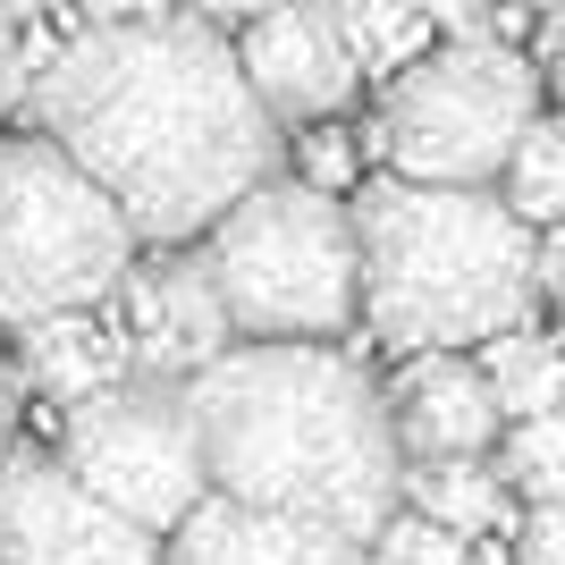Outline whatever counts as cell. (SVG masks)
Here are the masks:
<instances>
[{
	"label": "cell",
	"instance_id": "1",
	"mask_svg": "<svg viewBox=\"0 0 565 565\" xmlns=\"http://www.w3.org/2000/svg\"><path fill=\"white\" fill-rule=\"evenodd\" d=\"M25 118L127 212L152 254L203 245L245 194L279 178V118L254 102L236 43L186 9L85 25L25 85Z\"/></svg>",
	"mask_w": 565,
	"mask_h": 565
},
{
	"label": "cell",
	"instance_id": "2",
	"mask_svg": "<svg viewBox=\"0 0 565 565\" xmlns=\"http://www.w3.org/2000/svg\"><path fill=\"white\" fill-rule=\"evenodd\" d=\"M212 490L270 515H312L372 548L405 507V456L380 388L347 347H228L186 380Z\"/></svg>",
	"mask_w": 565,
	"mask_h": 565
},
{
	"label": "cell",
	"instance_id": "3",
	"mask_svg": "<svg viewBox=\"0 0 565 565\" xmlns=\"http://www.w3.org/2000/svg\"><path fill=\"white\" fill-rule=\"evenodd\" d=\"M363 321L388 354H465L523 330L541 305V236L490 186H354Z\"/></svg>",
	"mask_w": 565,
	"mask_h": 565
},
{
	"label": "cell",
	"instance_id": "4",
	"mask_svg": "<svg viewBox=\"0 0 565 565\" xmlns=\"http://www.w3.org/2000/svg\"><path fill=\"white\" fill-rule=\"evenodd\" d=\"M236 347H338L363 321V262L354 212L305 178H270L220 220L203 245Z\"/></svg>",
	"mask_w": 565,
	"mask_h": 565
},
{
	"label": "cell",
	"instance_id": "5",
	"mask_svg": "<svg viewBox=\"0 0 565 565\" xmlns=\"http://www.w3.org/2000/svg\"><path fill=\"white\" fill-rule=\"evenodd\" d=\"M136 228L51 136H0V321L102 312L136 270Z\"/></svg>",
	"mask_w": 565,
	"mask_h": 565
},
{
	"label": "cell",
	"instance_id": "6",
	"mask_svg": "<svg viewBox=\"0 0 565 565\" xmlns=\"http://www.w3.org/2000/svg\"><path fill=\"white\" fill-rule=\"evenodd\" d=\"M532 118H541V68L498 34H456V43H430L414 68L388 76L372 143L388 178L490 186V178H507Z\"/></svg>",
	"mask_w": 565,
	"mask_h": 565
},
{
	"label": "cell",
	"instance_id": "7",
	"mask_svg": "<svg viewBox=\"0 0 565 565\" xmlns=\"http://www.w3.org/2000/svg\"><path fill=\"white\" fill-rule=\"evenodd\" d=\"M60 465L110 507V515L143 523L152 541H169L178 523L212 498V465H203V430L178 380H118L94 405H76L60 423Z\"/></svg>",
	"mask_w": 565,
	"mask_h": 565
},
{
	"label": "cell",
	"instance_id": "8",
	"mask_svg": "<svg viewBox=\"0 0 565 565\" xmlns=\"http://www.w3.org/2000/svg\"><path fill=\"white\" fill-rule=\"evenodd\" d=\"M0 565H161V541L110 515L60 456L18 448L0 465Z\"/></svg>",
	"mask_w": 565,
	"mask_h": 565
},
{
	"label": "cell",
	"instance_id": "9",
	"mask_svg": "<svg viewBox=\"0 0 565 565\" xmlns=\"http://www.w3.org/2000/svg\"><path fill=\"white\" fill-rule=\"evenodd\" d=\"M110 321L118 338H127V363H136V380H203L220 363V354L236 347L228 330V305H220L212 270H203V254H152L136 262L127 279H118L110 296Z\"/></svg>",
	"mask_w": 565,
	"mask_h": 565
},
{
	"label": "cell",
	"instance_id": "10",
	"mask_svg": "<svg viewBox=\"0 0 565 565\" xmlns=\"http://www.w3.org/2000/svg\"><path fill=\"white\" fill-rule=\"evenodd\" d=\"M236 68L279 127H330L363 85L347 34H338V0H279L270 18L236 34Z\"/></svg>",
	"mask_w": 565,
	"mask_h": 565
},
{
	"label": "cell",
	"instance_id": "11",
	"mask_svg": "<svg viewBox=\"0 0 565 565\" xmlns=\"http://www.w3.org/2000/svg\"><path fill=\"white\" fill-rule=\"evenodd\" d=\"M405 465H490L507 439V414L490 397V372L472 354H414L388 388Z\"/></svg>",
	"mask_w": 565,
	"mask_h": 565
},
{
	"label": "cell",
	"instance_id": "12",
	"mask_svg": "<svg viewBox=\"0 0 565 565\" xmlns=\"http://www.w3.org/2000/svg\"><path fill=\"white\" fill-rule=\"evenodd\" d=\"M161 565H372V557H363V541L312 515H270V507H236L212 490L161 541Z\"/></svg>",
	"mask_w": 565,
	"mask_h": 565
},
{
	"label": "cell",
	"instance_id": "13",
	"mask_svg": "<svg viewBox=\"0 0 565 565\" xmlns=\"http://www.w3.org/2000/svg\"><path fill=\"white\" fill-rule=\"evenodd\" d=\"M18 380L34 397L76 414V405H94L102 388L136 380V363H127V338H118L110 312H60V321L18 330Z\"/></svg>",
	"mask_w": 565,
	"mask_h": 565
},
{
	"label": "cell",
	"instance_id": "14",
	"mask_svg": "<svg viewBox=\"0 0 565 565\" xmlns=\"http://www.w3.org/2000/svg\"><path fill=\"white\" fill-rule=\"evenodd\" d=\"M507 481H498V465H405V507L423 523H439V532H456V541H481V532H498L507 523Z\"/></svg>",
	"mask_w": 565,
	"mask_h": 565
},
{
	"label": "cell",
	"instance_id": "15",
	"mask_svg": "<svg viewBox=\"0 0 565 565\" xmlns=\"http://www.w3.org/2000/svg\"><path fill=\"white\" fill-rule=\"evenodd\" d=\"M481 372H490V397L507 423H541V414H565V354L557 338L507 330L481 347Z\"/></svg>",
	"mask_w": 565,
	"mask_h": 565
},
{
	"label": "cell",
	"instance_id": "16",
	"mask_svg": "<svg viewBox=\"0 0 565 565\" xmlns=\"http://www.w3.org/2000/svg\"><path fill=\"white\" fill-rule=\"evenodd\" d=\"M498 203L523 228H557L565 220V118H532V136L515 143V161L498 178Z\"/></svg>",
	"mask_w": 565,
	"mask_h": 565
},
{
	"label": "cell",
	"instance_id": "17",
	"mask_svg": "<svg viewBox=\"0 0 565 565\" xmlns=\"http://www.w3.org/2000/svg\"><path fill=\"white\" fill-rule=\"evenodd\" d=\"M338 34H347L363 76H397L430 51L423 9H405V0H338Z\"/></svg>",
	"mask_w": 565,
	"mask_h": 565
},
{
	"label": "cell",
	"instance_id": "18",
	"mask_svg": "<svg viewBox=\"0 0 565 565\" xmlns=\"http://www.w3.org/2000/svg\"><path fill=\"white\" fill-rule=\"evenodd\" d=\"M498 481L532 507H565V414H541V423H507L498 439Z\"/></svg>",
	"mask_w": 565,
	"mask_h": 565
},
{
	"label": "cell",
	"instance_id": "19",
	"mask_svg": "<svg viewBox=\"0 0 565 565\" xmlns=\"http://www.w3.org/2000/svg\"><path fill=\"white\" fill-rule=\"evenodd\" d=\"M363 557H372V565H481V548L456 541V532H439V523H423L414 507H397V515L372 532Z\"/></svg>",
	"mask_w": 565,
	"mask_h": 565
},
{
	"label": "cell",
	"instance_id": "20",
	"mask_svg": "<svg viewBox=\"0 0 565 565\" xmlns=\"http://www.w3.org/2000/svg\"><path fill=\"white\" fill-rule=\"evenodd\" d=\"M296 178L321 186V194H338L354 178V143L338 136V127H305V143H296Z\"/></svg>",
	"mask_w": 565,
	"mask_h": 565
},
{
	"label": "cell",
	"instance_id": "21",
	"mask_svg": "<svg viewBox=\"0 0 565 565\" xmlns=\"http://www.w3.org/2000/svg\"><path fill=\"white\" fill-rule=\"evenodd\" d=\"M515 565H565V507H532V515H523Z\"/></svg>",
	"mask_w": 565,
	"mask_h": 565
},
{
	"label": "cell",
	"instance_id": "22",
	"mask_svg": "<svg viewBox=\"0 0 565 565\" xmlns=\"http://www.w3.org/2000/svg\"><path fill=\"white\" fill-rule=\"evenodd\" d=\"M405 9H423L430 34H448V43H456V34H481V18H490L498 0H405Z\"/></svg>",
	"mask_w": 565,
	"mask_h": 565
},
{
	"label": "cell",
	"instance_id": "23",
	"mask_svg": "<svg viewBox=\"0 0 565 565\" xmlns=\"http://www.w3.org/2000/svg\"><path fill=\"white\" fill-rule=\"evenodd\" d=\"M18 423H25V380H18V363L0 354V465L18 456Z\"/></svg>",
	"mask_w": 565,
	"mask_h": 565
},
{
	"label": "cell",
	"instance_id": "24",
	"mask_svg": "<svg viewBox=\"0 0 565 565\" xmlns=\"http://www.w3.org/2000/svg\"><path fill=\"white\" fill-rule=\"evenodd\" d=\"M9 102H25V25L0 18V110Z\"/></svg>",
	"mask_w": 565,
	"mask_h": 565
},
{
	"label": "cell",
	"instance_id": "25",
	"mask_svg": "<svg viewBox=\"0 0 565 565\" xmlns=\"http://www.w3.org/2000/svg\"><path fill=\"white\" fill-rule=\"evenodd\" d=\"M94 25H143V18H169V0H76Z\"/></svg>",
	"mask_w": 565,
	"mask_h": 565
},
{
	"label": "cell",
	"instance_id": "26",
	"mask_svg": "<svg viewBox=\"0 0 565 565\" xmlns=\"http://www.w3.org/2000/svg\"><path fill=\"white\" fill-rule=\"evenodd\" d=\"M541 296L565 312V220H557V228H541Z\"/></svg>",
	"mask_w": 565,
	"mask_h": 565
},
{
	"label": "cell",
	"instance_id": "27",
	"mask_svg": "<svg viewBox=\"0 0 565 565\" xmlns=\"http://www.w3.org/2000/svg\"><path fill=\"white\" fill-rule=\"evenodd\" d=\"M270 9H279V0H203L194 18L203 25H254V18H270Z\"/></svg>",
	"mask_w": 565,
	"mask_h": 565
},
{
	"label": "cell",
	"instance_id": "28",
	"mask_svg": "<svg viewBox=\"0 0 565 565\" xmlns=\"http://www.w3.org/2000/svg\"><path fill=\"white\" fill-rule=\"evenodd\" d=\"M541 60H548V85L565 94V0H548V34H541Z\"/></svg>",
	"mask_w": 565,
	"mask_h": 565
},
{
	"label": "cell",
	"instance_id": "29",
	"mask_svg": "<svg viewBox=\"0 0 565 565\" xmlns=\"http://www.w3.org/2000/svg\"><path fill=\"white\" fill-rule=\"evenodd\" d=\"M43 9H60V0H43Z\"/></svg>",
	"mask_w": 565,
	"mask_h": 565
},
{
	"label": "cell",
	"instance_id": "30",
	"mask_svg": "<svg viewBox=\"0 0 565 565\" xmlns=\"http://www.w3.org/2000/svg\"><path fill=\"white\" fill-rule=\"evenodd\" d=\"M557 354H565V338H557Z\"/></svg>",
	"mask_w": 565,
	"mask_h": 565
}]
</instances>
